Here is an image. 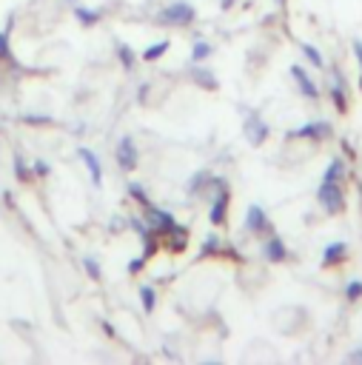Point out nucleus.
I'll list each match as a JSON object with an SVG mask.
<instances>
[{"mask_svg": "<svg viewBox=\"0 0 362 365\" xmlns=\"http://www.w3.org/2000/svg\"><path fill=\"white\" fill-rule=\"evenodd\" d=\"M211 188H214V200H211L208 220H211V226H223L226 211H228V183L223 177H211Z\"/></svg>", "mask_w": 362, "mask_h": 365, "instance_id": "obj_1", "label": "nucleus"}, {"mask_svg": "<svg viewBox=\"0 0 362 365\" xmlns=\"http://www.w3.org/2000/svg\"><path fill=\"white\" fill-rule=\"evenodd\" d=\"M194 17H197L194 6L185 3V0H177V3L165 6V9L157 15V20L163 23V26H185V23H194Z\"/></svg>", "mask_w": 362, "mask_h": 365, "instance_id": "obj_2", "label": "nucleus"}, {"mask_svg": "<svg viewBox=\"0 0 362 365\" xmlns=\"http://www.w3.org/2000/svg\"><path fill=\"white\" fill-rule=\"evenodd\" d=\"M317 200L328 214H340L345 208V197H343L340 183H323L317 191Z\"/></svg>", "mask_w": 362, "mask_h": 365, "instance_id": "obj_3", "label": "nucleus"}, {"mask_svg": "<svg viewBox=\"0 0 362 365\" xmlns=\"http://www.w3.org/2000/svg\"><path fill=\"white\" fill-rule=\"evenodd\" d=\"M146 223H149V229L157 234V237H165L168 231H172L174 226H177V220L168 211H163V208H157V206H146Z\"/></svg>", "mask_w": 362, "mask_h": 365, "instance_id": "obj_4", "label": "nucleus"}, {"mask_svg": "<svg viewBox=\"0 0 362 365\" xmlns=\"http://www.w3.org/2000/svg\"><path fill=\"white\" fill-rule=\"evenodd\" d=\"M114 157H117V163H120L123 172H132V168L137 166V145H134V140L132 137H120L117 149H114Z\"/></svg>", "mask_w": 362, "mask_h": 365, "instance_id": "obj_5", "label": "nucleus"}, {"mask_svg": "<svg viewBox=\"0 0 362 365\" xmlns=\"http://www.w3.org/2000/svg\"><path fill=\"white\" fill-rule=\"evenodd\" d=\"M243 132H246V137H248L251 145H262L265 137H269V126L262 123V117H260V114H248V117H246Z\"/></svg>", "mask_w": 362, "mask_h": 365, "instance_id": "obj_6", "label": "nucleus"}, {"mask_svg": "<svg viewBox=\"0 0 362 365\" xmlns=\"http://www.w3.org/2000/svg\"><path fill=\"white\" fill-rule=\"evenodd\" d=\"M291 140H297V137H311V140H325V137H331V123H325V120H317V123H305V126H300V129H294L291 134H288Z\"/></svg>", "mask_w": 362, "mask_h": 365, "instance_id": "obj_7", "label": "nucleus"}, {"mask_svg": "<svg viewBox=\"0 0 362 365\" xmlns=\"http://www.w3.org/2000/svg\"><path fill=\"white\" fill-rule=\"evenodd\" d=\"M246 229L251 234H265V231H271V223H269V217H265V211L260 206H248L246 211Z\"/></svg>", "mask_w": 362, "mask_h": 365, "instance_id": "obj_8", "label": "nucleus"}, {"mask_svg": "<svg viewBox=\"0 0 362 365\" xmlns=\"http://www.w3.org/2000/svg\"><path fill=\"white\" fill-rule=\"evenodd\" d=\"M291 78L297 80V86H300V91H302L305 97H311V100H317V97H320L317 83H314V80L305 75V69H302V66H291Z\"/></svg>", "mask_w": 362, "mask_h": 365, "instance_id": "obj_9", "label": "nucleus"}, {"mask_svg": "<svg viewBox=\"0 0 362 365\" xmlns=\"http://www.w3.org/2000/svg\"><path fill=\"white\" fill-rule=\"evenodd\" d=\"M78 154L83 157V163H86V168H89V175H91V183H94V186H103V166H100L98 154H94L91 149H80Z\"/></svg>", "mask_w": 362, "mask_h": 365, "instance_id": "obj_10", "label": "nucleus"}, {"mask_svg": "<svg viewBox=\"0 0 362 365\" xmlns=\"http://www.w3.org/2000/svg\"><path fill=\"white\" fill-rule=\"evenodd\" d=\"M262 254H265V260H269V262H282L288 251H285V242L280 237H269V242L262 246Z\"/></svg>", "mask_w": 362, "mask_h": 365, "instance_id": "obj_11", "label": "nucleus"}, {"mask_svg": "<svg viewBox=\"0 0 362 365\" xmlns=\"http://www.w3.org/2000/svg\"><path fill=\"white\" fill-rule=\"evenodd\" d=\"M345 177V163L340 157H334L331 166L325 168V175H323V183H340Z\"/></svg>", "mask_w": 362, "mask_h": 365, "instance_id": "obj_12", "label": "nucleus"}, {"mask_svg": "<svg viewBox=\"0 0 362 365\" xmlns=\"http://www.w3.org/2000/svg\"><path fill=\"white\" fill-rule=\"evenodd\" d=\"M345 251H348L345 242H331V246L325 249V254H323V265H334V262L345 260Z\"/></svg>", "mask_w": 362, "mask_h": 365, "instance_id": "obj_13", "label": "nucleus"}, {"mask_svg": "<svg viewBox=\"0 0 362 365\" xmlns=\"http://www.w3.org/2000/svg\"><path fill=\"white\" fill-rule=\"evenodd\" d=\"M165 52H168V40H160V43L149 46L146 52H143V60H146V63H154V60H160Z\"/></svg>", "mask_w": 362, "mask_h": 365, "instance_id": "obj_14", "label": "nucleus"}, {"mask_svg": "<svg viewBox=\"0 0 362 365\" xmlns=\"http://www.w3.org/2000/svg\"><path fill=\"white\" fill-rule=\"evenodd\" d=\"M208 186H211V175L208 172H197L194 177H191V183H188V194H200Z\"/></svg>", "mask_w": 362, "mask_h": 365, "instance_id": "obj_15", "label": "nucleus"}, {"mask_svg": "<svg viewBox=\"0 0 362 365\" xmlns=\"http://www.w3.org/2000/svg\"><path fill=\"white\" fill-rule=\"evenodd\" d=\"M75 17L83 23V26H94V23L100 20V12H94V9H86V6H78L75 9Z\"/></svg>", "mask_w": 362, "mask_h": 365, "instance_id": "obj_16", "label": "nucleus"}, {"mask_svg": "<svg viewBox=\"0 0 362 365\" xmlns=\"http://www.w3.org/2000/svg\"><path fill=\"white\" fill-rule=\"evenodd\" d=\"M140 300H143V308H146L149 314L154 311V305H157V294H154V288L152 285H143L140 288Z\"/></svg>", "mask_w": 362, "mask_h": 365, "instance_id": "obj_17", "label": "nucleus"}, {"mask_svg": "<svg viewBox=\"0 0 362 365\" xmlns=\"http://www.w3.org/2000/svg\"><path fill=\"white\" fill-rule=\"evenodd\" d=\"M208 55H211V46L206 40H197L194 48H191V60H194V63H203Z\"/></svg>", "mask_w": 362, "mask_h": 365, "instance_id": "obj_18", "label": "nucleus"}, {"mask_svg": "<svg viewBox=\"0 0 362 365\" xmlns=\"http://www.w3.org/2000/svg\"><path fill=\"white\" fill-rule=\"evenodd\" d=\"M194 80H197L200 86H206V89H217V78L211 75L208 69H194Z\"/></svg>", "mask_w": 362, "mask_h": 365, "instance_id": "obj_19", "label": "nucleus"}, {"mask_svg": "<svg viewBox=\"0 0 362 365\" xmlns=\"http://www.w3.org/2000/svg\"><path fill=\"white\" fill-rule=\"evenodd\" d=\"M331 97H334L336 109H340V112H345V94H343V80H340V78H336V83L331 86Z\"/></svg>", "mask_w": 362, "mask_h": 365, "instance_id": "obj_20", "label": "nucleus"}, {"mask_svg": "<svg viewBox=\"0 0 362 365\" xmlns=\"http://www.w3.org/2000/svg\"><path fill=\"white\" fill-rule=\"evenodd\" d=\"M117 60L123 63V69H132L134 66V52L129 46H117Z\"/></svg>", "mask_w": 362, "mask_h": 365, "instance_id": "obj_21", "label": "nucleus"}, {"mask_svg": "<svg viewBox=\"0 0 362 365\" xmlns=\"http://www.w3.org/2000/svg\"><path fill=\"white\" fill-rule=\"evenodd\" d=\"M129 194H132V197H134L143 208L149 206V197H146V191H143V186H140V183H129Z\"/></svg>", "mask_w": 362, "mask_h": 365, "instance_id": "obj_22", "label": "nucleus"}, {"mask_svg": "<svg viewBox=\"0 0 362 365\" xmlns=\"http://www.w3.org/2000/svg\"><path fill=\"white\" fill-rule=\"evenodd\" d=\"M83 269H86V274H89L91 280H100V262L94 260V257H86V260H83Z\"/></svg>", "mask_w": 362, "mask_h": 365, "instance_id": "obj_23", "label": "nucleus"}, {"mask_svg": "<svg viewBox=\"0 0 362 365\" xmlns=\"http://www.w3.org/2000/svg\"><path fill=\"white\" fill-rule=\"evenodd\" d=\"M302 55H305V57H308V60H311L314 66H317V69L323 66V55H320V52H317V48H314V46H308V43H305V46H302Z\"/></svg>", "mask_w": 362, "mask_h": 365, "instance_id": "obj_24", "label": "nucleus"}, {"mask_svg": "<svg viewBox=\"0 0 362 365\" xmlns=\"http://www.w3.org/2000/svg\"><path fill=\"white\" fill-rule=\"evenodd\" d=\"M15 175H17V180H32V175H29L26 163H23V157H15Z\"/></svg>", "mask_w": 362, "mask_h": 365, "instance_id": "obj_25", "label": "nucleus"}, {"mask_svg": "<svg viewBox=\"0 0 362 365\" xmlns=\"http://www.w3.org/2000/svg\"><path fill=\"white\" fill-rule=\"evenodd\" d=\"M217 249H220V237L208 234V240L203 242V254H217Z\"/></svg>", "mask_w": 362, "mask_h": 365, "instance_id": "obj_26", "label": "nucleus"}, {"mask_svg": "<svg viewBox=\"0 0 362 365\" xmlns=\"http://www.w3.org/2000/svg\"><path fill=\"white\" fill-rule=\"evenodd\" d=\"M12 48H9V32H0V60H9Z\"/></svg>", "mask_w": 362, "mask_h": 365, "instance_id": "obj_27", "label": "nucleus"}, {"mask_svg": "<svg viewBox=\"0 0 362 365\" xmlns=\"http://www.w3.org/2000/svg\"><path fill=\"white\" fill-rule=\"evenodd\" d=\"M345 297H348V300H359V297H362V283H356V280H354V283H348Z\"/></svg>", "mask_w": 362, "mask_h": 365, "instance_id": "obj_28", "label": "nucleus"}, {"mask_svg": "<svg viewBox=\"0 0 362 365\" xmlns=\"http://www.w3.org/2000/svg\"><path fill=\"white\" fill-rule=\"evenodd\" d=\"M143 262H146V257H137V260H132V262H129V274H137V271L143 269Z\"/></svg>", "mask_w": 362, "mask_h": 365, "instance_id": "obj_29", "label": "nucleus"}, {"mask_svg": "<svg viewBox=\"0 0 362 365\" xmlns=\"http://www.w3.org/2000/svg\"><path fill=\"white\" fill-rule=\"evenodd\" d=\"M35 175H40V177H43V175H49V166H46L43 160H37V163H35Z\"/></svg>", "mask_w": 362, "mask_h": 365, "instance_id": "obj_30", "label": "nucleus"}, {"mask_svg": "<svg viewBox=\"0 0 362 365\" xmlns=\"http://www.w3.org/2000/svg\"><path fill=\"white\" fill-rule=\"evenodd\" d=\"M23 120H26V123H49V117H29V114H23Z\"/></svg>", "mask_w": 362, "mask_h": 365, "instance_id": "obj_31", "label": "nucleus"}, {"mask_svg": "<svg viewBox=\"0 0 362 365\" xmlns=\"http://www.w3.org/2000/svg\"><path fill=\"white\" fill-rule=\"evenodd\" d=\"M348 359H354V362H362V346H359V348H354V351L348 354Z\"/></svg>", "mask_w": 362, "mask_h": 365, "instance_id": "obj_32", "label": "nucleus"}, {"mask_svg": "<svg viewBox=\"0 0 362 365\" xmlns=\"http://www.w3.org/2000/svg\"><path fill=\"white\" fill-rule=\"evenodd\" d=\"M354 52H356V57L362 63V43H354ZM359 89H362V75H359Z\"/></svg>", "mask_w": 362, "mask_h": 365, "instance_id": "obj_33", "label": "nucleus"}, {"mask_svg": "<svg viewBox=\"0 0 362 365\" xmlns=\"http://www.w3.org/2000/svg\"><path fill=\"white\" fill-rule=\"evenodd\" d=\"M120 226H123V220H120V217H114V220H111V229H114V231H123Z\"/></svg>", "mask_w": 362, "mask_h": 365, "instance_id": "obj_34", "label": "nucleus"}, {"mask_svg": "<svg viewBox=\"0 0 362 365\" xmlns=\"http://www.w3.org/2000/svg\"><path fill=\"white\" fill-rule=\"evenodd\" d=\"M234 3H237V0H220V6H223V9H228V6H234Z\"/></svg>", "mask_w": 362, "mask_h": 365, "instance_id": "obj_35", "label": "nucleus"}, {"mask_svg": "<svg viewBox=\"0 0 362 365\" xmlns=\"http://www.w3.org/2000/svg\"><path fill=\"white\" fill-rule=\"evenodd\" d=\"M277 3H280V6H285V0H277Z\"/></svg>", "mask_w": 362, "mask_h": 365, "instance_id": "obj_36", "label": "nucleus"}, {"mask_svg": "<svg viewBox=\"0 0 362 365\" xmlns=\"http://www.w3.org/2000/svg\"><path fill=\"white\" fill-rule=\"evenodd\" d=\"M69 3H78V0H69Z\"/></svg>", "mask_w": 362, "mask_h": 365, "instance_id": "obj_37", "label": "nucleus"}]
</instances>
